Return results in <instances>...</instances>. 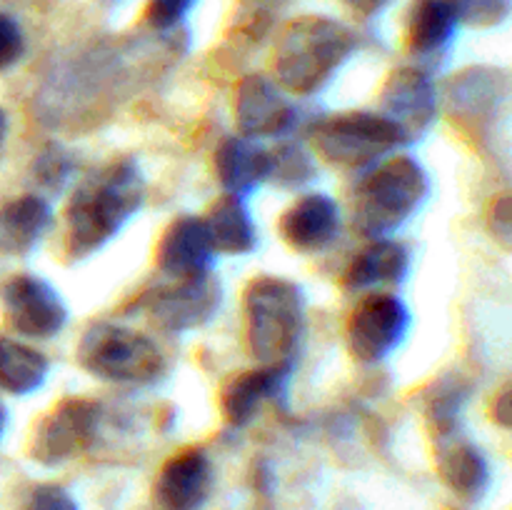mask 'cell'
I'll use <instances>...</instances> for the list:
<instances>
[{
	"mask_svg": "<svg viewBox=\"0 0 512 510\" xmlns=\"http://www.w3.org/2000/svg\"><path fill=\"white\" fill-rule=\"evenodd\" d=\"M145 200V178L133 158L108 160L85 175L63 210V248L70 260L103 250Z\"/></svg>",
	"mask_w": 512,
	"mask_h": 510,
	"instance_id": "cell-1",
	"label": "cell"
},
{
	"mask_svg": "<svg viewBox=\"0 0 512 510\" xmlns=\"http://www.w3.org/2000/svg\"><path fill=\"white\" fill-rule=\"evenodd\" d=\"M355 33L340 20L303 15L283 28L273 48V80L288 95H313L353 55Z\"/></svg>",
	"mask_w": 512,
	"mask_h": 510,
	"instance_id": "cell-2",
	"label": "cell"
},
{
	"mask_svg": "<svg viewBox=\"0 0 512 510\" xmlns=\"http://www.w3.org/2000/svg\"><path fill=\"white\" fill-rule=\"evenodd\" d=\"M430 180L413 155H390L360 178L350 200V223L368 240L390 238L428 200Z\"/></svg>",
	"mask_w": 512,
	"mask_h": 510,
	"instance_id": "cell-3",
	"label": "cell"
},
{
	"mask_svg": "<svg viewBox=\"0 0 512 510\" xmlns=\"http://www.w3.org/2000/svg\"><path fill=\"white\" fill-rule=\"evenodd\" d=\"M305 325V295L280 275H258L243 290L245 348L258 365L293 363Z\"/></svg>",
	"mask_w": 512,
	"mask_h": 510,
	"instance_id": "cell-4",
	"label": "cell"
},
{
	"mask_svg": "<svg viewBox=\"0 0 512 510\" xmlns=\"http://www.w3.org/2000/svg\"><path fill=\"white\" fill-rule=\"evenodd\" d=\"M75 360L93 378L130 388L158 383L168 368V360L153 338L110 320H98L83 330Z\"/></svg>",
	"mask_w": 512,
	"mask_h": 510,
	"instance_id": "cell-5",
	"label": "cell"
},
{
	"mask_svg": "<svg viewBox=\"0 0 512 510\" xmlns=\"http://www.w3.org/2000/svg\"><path fill=\"white\" fill-rule=\"evenodd\" d=\"M310 145L330 168L358 173L390 158L395 150L408 145V140L398 125L390 123L378 110H348L315 120L310 128Z\"/></svg>",
	"mask_w": 512,
	"mask_h": 510,
	"instance_id": "cell-6",
	"label": "cell"
},
{
	"mask_svg": "<svg viewBox=\"0 0 512 510\" xmlns=\"http://www.w3.org/2000/svg\"><path fill=\"white\" fill-rule=\"evenodd\" d=\"M103 423V408L98 400L68 398L58 400L30 433V458L45 468H55L93 445Z\"/></svg>",
	"mask_w": 512,
	"mask_h": 510,
	"instance_id": "cell-7",
	"label": "cell"
},
{
	"mask_svg": "<svg viewBox=\"0 0 512 510\" xmlns=\"http://www.w3.org/2000/svg\"><path fill=\"white\" fill-rule=\"evenodd\" d=\"M410 328V310L398 295L368 293L358 300L345 323V345L350 358L375 365L388 358L405 340Z\"/></svg>",
	"mask_w": 512,
	"mask_h": 510,
	"instance_id": "cell-8",
	"label": "cell"
},
{
	"mask_svg": "<svg viewBox=\"0 0 512 510\" xmlns=\"http://www.w3.org/2000/svg\"><path fill=\"white\" fill-rule=\"evenodd\" d=\"M220 303H223V285L215 278L213 270L173 280L140 300L150 323L170 335L203 328L215 318Z\"/></svg>",
	"mask_w": 512,
	"mask_h": 510,
	"instance_id": "cell-9",
	"label": "cell"
},
{
	"mask_svg": "<svg viewBox=\"0 0 512 510\" xmlns=\"http://www.w3.org/2000/svg\"><path fill=\"white\" fill-rule=\"evenodd\" d=\"M0 310L5 325L28 340L55 338L68 323V308L55 285L35 273H18L5 280Z\"/></svg>",
	"mask_w": 512,
	"mask_h": 510,
	"instance_id": "cell-10",
	"label": "cell"
},
{
	"mask_svg": "<svg viewBox=\"0 0 512 510\" xmlns=\"http://www.w3.org/2000/svg\"><path fill=\"white\" fill-rule=\"evenodd\" d=\"M510 80L505 70L475 65L465 68L448 83L450 120L468 128L470 133L495 128V120L508 113Z\"/></svg>",
	"mask_w": 512,
	"mask_h": 510,
	"instance_id": "cell-11",
	"label": "cell"
},
{
	"mask_svg": "<svg viewBox=\"0 0 512 510\" xmlns=\"http://www.w3.org/2000/svg\"><path fill=\"white\" fill-rule=\"evenodd\" d=\"M233 115L238 135L250 140L280 138L298 123V108L273 78L248 73L240 78L233 98Z\"/></svg>",
	"mask_w": 512,
	"mask_h": 510,
	"instance_id": "cell-12",
	"label": "cell"
},
{
	"mask_svg": "<svg viewBox=\"0 0 512 510\" xmlns=\"http://www.w3.org/2000/svg\"><path fill=\"white\" fill-rule=\"evenodd\" d=\"M378 113L398 125L403 138L413 143L428 133L438 115V93L435 83L423 68L403 65L385 78L378 98Z\"/></svg>",
	"mask_w": 512,
	"mask_h": 510,
	"instance_id": "cell-13",
	"label": "cell"
},
{
	"mask_svg": "<svg viewBox=\"0 0 512 510\" xmlns=\"http://www.w3.org/2000/svg\"><path fill=\"white\" fill-rule=\"evenodd\" d=\"M213 493V463L198 445L178 450L155 478V500L163 510H200Z\"/></svg>",
	"mask_w": 512,
	"mask_h": 510,
	"instance_id": "cell-14",
	"label": "cell"
},
{
	"mask_svg": "<svg viewBox=\"0 0 512 510\" xmlns=\"http://www.w3.org/2000/svg\"><path fill=\"white\" fill-rule=\"evenodd\" d=\"M290 375H293V363L258 365L253 370L230 375L220 390V413L225 425L245 428L253 423L265 403H273L285 393Z\"/></svg>",
	"mask_w": 512,
	"mask_h": 510,
	"instance_id": "cell-15",
	"label": "cell"
},
{
	"mask_svg": "<svg viewBox=\"0 0 512 510\" xmlns=\"http://www.w3.org/2000/svg\"><path fill=\"white\" fill-rule=\"evenodd\" d=\"M215 248L200 215H178L155 245V265L170 280L208 273Z\"/></svg>",
	"mask_w": 512,
	"mask_h": 510,
	"instance_id": "cell-16",
	"label": "cell"
},
{
	"mask_svg": "<svg viewBox=\"0 0 512 510\" xmlns=\"http://www.w3.org/2000/svg\"><path fill=\"white\" fill-rule=\"evenodd\" d=\"M278 233L290 250L320 253L340 233V208L330 195L305 193L280 215Z\"/></svg>",
	"mask_w": 512,
	"mask_h": 510,
	"instance_id": "cell-17",
	"label": "cell"
},
{
	"mask_svg": "<svg viewBox=\"0 0 512 510\" xmlns=\"http://www.w3.org/2000/svg\"><path fill=\"white\" fill-rule=\"evenodd\" d=\"M213 168L225 193L248 198L270 178V150L243 135H228L215 148Z\"/></svg>",
	"mask_w": 512,
	"mask_h": 510,
	"instance_id": "cell-18",
	"label": "cell"
},
{
	"mask_svg": "<svg viewBox=\"0 0 512 510\" xmlns=\"http://www.w3.org/2000/svg\"><path fill=\"white\" fill-rule=\"evenodd\" d=\"M458 23L453 0H410L403 20L405 48L415 58H435L455 38Z\"/></svg>",
	"mask_w": 512,
	"mask_h": 510,
	"instance_id": "cell-19",
	"label": "cell"
},
{
	"mask_svg": "<svg viewBox=\"0 0 512 510\" xmlns=\"http://www.w3.org/2000/svg\"><path fill=\"white\" fill-rule=\"evenodd\" d=\"M410 268V253L393 238L370 240L345 268L343 288L348 293L380 288V285L403 283Z\"/></svg>",
	"mask_w": 512,
	"mask_h": 510,
	"instance_id": "cell-20",
	"label": "cell"
},
{
	"mask_svg": "<svg viewBox=\"0 0 512 510\" xmlns=\"http://www.w3.org/2000/svg\"><path fill=\"white\" fill-rule=\"evenodd\" d=\"M53 225V205L45 195L25 193L0 205V253L28 255Z\"/></svg>",
	"mask_w": 512,
	"mask_h": 510,
	"instance_id": "cell-21",
	"label": "cell"
},
{
	"mask_svg": "<svg viewBox=\"0 0 512 510\" xmlns=\"http://www.w3.org/2000/svg\"><path fill=\"white\" fill-rule=\"evenodd\" d=\"M203 223L208 228L210 240H213L215 253L245 255L258 243V230L250 218L245 198H240V195H220L210 205L208 213L203 215Z\"/></svg>",
	"mask_w": 512,
	"mask_h": 510,
	"instance_id": "cell-22",
	"label": "cell"
},
{
	"mask_svg": "<svg viewBox=\"0 0 512 510\" xmlns=\"http://www.w3.org/2000/svg\"><path fill=\"white\" fill-rule=\"evenodd\" d=\"M438 473L450 490L468 500H478L488 490L490 468L485 455L458 435L443 438L438 450Z\"/></svg>",
	"mask_w": 512,
	"mask_h": 510,
	"instance_id": "cell-23",
	"label": "cell"
},
{
	"mask_svg": "<svg viewBox=\"0 0 512 510\" xmlns=\"http://www.w3.org/2000/svg\"><path fill=\"white\" fill-rule=\"evenodd\" d=\"M50 363L40 350L0 335V393L30 395L45 383Z\"/></svg>",
	"mask_w": 512,
	"mask_h": 510,
	"instance_id": "cell-24",
	"label": "cell"
},
{
	"mask_svg": "<svg viewBox=\"0 0 512 510\" xmlns=\"http://www.w3.org/2000/svg\"><path fill=\"white\" fill-rule=\"evenodd\" d=\"M465 400H468V385L460 378H453V375L440 378L430 388V395H425V415H428L430 425H433L440 440L458 435Z\"/></svg>",
	"mask_w": 512,
	"mask_h": 510,
	"instance_id": "cell-25",
	"label": "cell"
},
{
	"mask_svg": "<svg viewBox=\"0 0 512 510\" xmlns=\"http://www.w3.org/2000/svg\"><path fill=\"white\" fill-rule=\"evenodd\" d=\"M30 173H33V180L43 190L45 198H48V195L60 193L70 183V178L75 173V158L63 145L50 140L35 155L33 165H30Z\"/></svg>",
	"mask_w": 512,
	"mask_h": 510,
	"instance_id": "cell-26",
	"label": "cell"
},
{
	"mask_svg": "<svg viewBox=\"0 0 512 510\" xmlns=\"http://www.w3.org/2000/svg\"><path fill=\"white\" fill-rule=\"evenodd\" d=\"M315 178V160L298 143H283L270 150V178L283 188H298Z\"/></svg>",
	"mask_w": 512,
	"mask_h": 510,
	"instance_id": "cell-27",
	"label": "cell"
},
{
	"mask_svg": "<svg viewBox=\"0 0 512 510\" xmlns=\"http://www.w3.org/2000/svg\"><path fill=\"white\" fill-rule=\"evenodd\" d=\"M460 23L475 28H493L503 23L510 13V0H453Z\"/></svg>",
	"mask_w": 512,
	"mask_h": 510,
	"instance_id": "cell-28",
	"label": "cell"
},
{
	"mask_svg": "<svg viewBox=\"0 0 512 510\" xmlns=\"http://www.w3.org/2000/svg\"><path fill=\"white\" fill-rule=\"evenodd\" d=\"M193 5L195 0H148V5H145V23L153 30H158V33H165V30L178 28Z\"/></svg>",
	"mask_w": 512,
	"mask_h": 510,
	"instance_id": "cell-29",
	"label": "cell"
},
{
	"mask_svg": "<svg viewBox=\"0 0 512 510\" xmlns=\"http://www.w3.org/2000/svg\"><path fill=\"white\" fill-rule=\"evenodd\" d=\"M23 510H80L73 495L58 483H40L25 498Z\"/></svg>",
	"mask_w": 512,
	"mask_h": 510,
	"instance_id": "cell-30",
	"label": "cell"
},
{
	"mask_svg": "<svg viewBox=\"0 0 512 510\" xmlns=\"http://www.w3.org/2000/svg\"><path fill=\"white\" fill-rule=\"evenodd\" d=\"M25 53V38L18 20L8 13H0V73L13 68Z\"/></svg>",
	"mask_w": 512,
	"mask_h": 510,
	"instance_id": "cell-31",
	"label": "cell"
},
{
	"mask_svg": "<svg viewBox=\"0 0 512 510\" xmlns=\"http://www.w3.org/2000/svg\"><path fill=\"white\" fill-rule=\"evenodd\" d=\"M490 230H493L495 238L508 248L510 245V198L508 195H500L493 203L490 210Z\"/></svg>",
	"mask_w": 512,
	"mask_h": 510,
	"instance_id": "cell-32",
	"label": "cell"
},
{
	"mask_svg": "<svg viewBox=\"0 0 512 510\" xmlns=\"http://www.w3.org/2000/svg\"><path fill=\"white\" fill-rule=\"evenodd\" d=\"M493 418L500 428H508L512 420V408H510V385H505L503 390L498 393L493 403Z\"/></svg>",
	"mask_w": 512,
	"mask_h": 510,
	"instance_id": "cell-33",
	"label": "cell"
},
{
	"mask_svg": "<svg viewBox=\"0 0 512 510\" xmlns=\"http://www.w3.org/2000/svg\"><path fill=\"white\" fill-rule=\"evenodd\" d=\"M343 5L360 18H370V15L380 13L388 5V0H343Z\"/></svg>",
	"mask_w": 512,
	"mask_h": 510,
	"instance_id": "cell-34",
	"label": "cell"
},
{
	"mask_svg": "<svg viewBox=\"0 0 512 510\" xmlns=\"http://www.w3.org/2000/svg\"><path fill=\"white\" fill-rule=\"evenodd\" d=\"M5 140H8V115L5 110H0V153L5 148Z\"/></svg>",
	"mask_w": 512,
	"mask_h": 510,
	"instance_id": "cell-35",
	"label": "cell"
},
{
	"mask_svg": "<svg viewBox=\"0 0 512 510\" xmlns=\"http://www.w3.org/2000/svg\"><path fill=\"white\" fill-rule=\"evenodd\" d=\"M5 425H8V408L0 403V438H3V433H5Z\"/></svg>",
	"mask_w": 512,
	"mask_h": 510,
	"instance_id": "cell-36",
	"label": "cell"
},
{
	"mask_svg": "<svg viewBox=\"0 0 512 510\" xmlns=\"http://www.w3.org/2000/svg\"><path fill=\"white\" fill-rule=\"evenodd\" d=\"M98 3H103V5H115V3H118V0H98Z\"/></svg>",
	"mask_w": 512,
	"mask_h": 510,
	"instance_id": "cell-37",
	"label": "cell"
}]
</instances>
